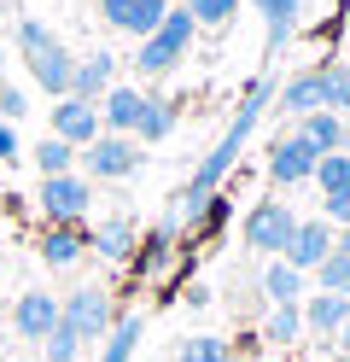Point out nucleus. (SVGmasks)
Returning a JSON list of instances; mask_svg holds the SVG:
<instances>
[{
    "label": "nucleus",
    "mask_w": 350,
    "mask_h": 362,
    "mask_svg": "<svg viewBox=\"0 0 350 362\" xmlns=\"http://www.w3.org/2000/svg\"><path fill=\"white\" fill-rule=\"evenodd\" d=\"M193 35H199L193 12H187V6H170V18H163V24H158V30L134 47V64H140L146 76H170L175 64L193 53Z\"/></svg>",
    "instance_id": "f257e3e1"
},
{
    "label": "nucleus",
    "mask_w": 350,
    "mask_h": 362,
    "mask_svg": "<svg viewBox=\"0 0 350 362\" xmlns=\"http://www.w3.org/2000/svg\"><path fill=\"white\" fill-rule=\"evenodd\" d=\"M41 216L53 222V228H82V216L93 211V181L88 175H41Z\"/></svg>",
    "instance_id": "f03ea898"
},
{
    "label": "nucleus",
    "mask_w": 350,
    "mask_h": 362,
    "mask_svg": "<svg viewBox=\"0 0 350 362\" xmlns=\"http://www.w3.org/2000/svg\"><path fill=\"white\" fill-rule=\"evenodd\" d=\"M59 322L82 339V345H93V339H105L117 327V310H111V292L105 286H76L70 298H59Z\"/></svg>",
    "instance_id": "7ed1b4c3"
},
{
    "label": "nucleus",
    "mask_w": 350,
    "mask_h": 362,
    "mask_svg": "<svg viewBox=\"0 0 350 362\" xmlns=\"http://www.w3.org/2000/svg\"><path fill=\"white\" fill-rule=\"evenodd\" d=\"M140 164H146V152H140L134 134H100L93 146H82V175L88 181H129Z\"/></svg>",
    "instance_id": "20e7f679"
},
{
    "label": "nucleus",
    "mask_w": 350,
    "mask_h": 362,
    "mask_svg": "<svg viewBox=\"0 0 350 362\" xmlns=\"http://www.w3.org/2000/svg\"><path fill=\"white\" fill-rule=\"evenodd\" d=\"M292 234H298V216H292L286 199H263V205H251V216H245V245H251V252L280 257L292 245Z\"/></svg>",
    "instance_id": "39448f33"
},
{
    "label": "nucleus",
    "mask_w": 350,
    "mask_h": 362,
    "mask_svg": "<svg viewBox=\"0 0 350 362\" xmlns=\"http://www.w3.org/2000/svg\"><path fill=\"white\" fill-rule=\"evenodd\" d=\"M333 245H339V228H333L327 216H310V222H298V234H292V245H286L280 257H286L298 275H315V269L333 257Z\"/></svg>",
    "instance_id": "423d86ee"
},
{
    "label": "nucleus",
    "mask_w": 350,
    "mask_h": 362,
    "mask_svg": "<svg viewBox=\"0 0 350 362\" xmlns=\"http://www.w3.org/2000/svg\"><path fill=\"white\" fill-rule=\"evenodd\" d=\"M315 158H321V152L303 141L298 129L280 134V141L269 146V181H274V187H303V181L315 175Z\"/></svg>",
    "instance_id": "0eeeda50"
},
{
    "label": "nucleus",
    "mask_w": 350,
    "mask_h": 362,
    "mask_svg": "<svg viewBox=\"0 0 350 362\" xmlns=\"http://www.w3.org/2000/svg\"><path fill=\"white\" fill-rule=\"evenodd\" d=\"M6 327H12L18 339H30V345H47V333L59 327V298H53V292H41V286H30V292L6 310Z\"/></svg>",
    "instance_id": "6e6552de"
},
{
    "label": "nucleus",
    "mask_w": 350,
    "mask_h": 362,
    "mask_svg": "<svg viewBox=\"0 0 350 362\" xmlns=\"http://www.w3.org/2000/svg\"><path fill=\"white\" fill-rule=\"evenodd\" d=\"M100 18H105V30L146 41L163 18H170V0H100Z\"/></svg>",
    "instance_id": "1a4fd4ad"
},
{
    "label": "nucleus",
    "mask_w": 350,
    "mask_h": 362,
    "mask_svg": "<svg viewBox=\"0 0 350 362\" xmlns=\"http://www.w3.org/2000/svg\"><path fill=\"white\" fill-rule=\"evenodd\" d=\"M53 134H59L64 146H76V152L93 146V141L105 134V129H100V105H88V100H70V94H64V100L53 105Z\"/></svg>",
    "instance_id": "9d476101"
},
{
    "label": "nucleus",
    "mask_w": 350,
    "mask_h": 362,
    "mask_svg": "<svg viewBox=\"0 0 350 362\" xmlns=\"http://www.w3.org/2000/svg\"><path fill=\"white\" fill-rule=\"evenodd\" d=\"M117 88V53L105 47H93L76 59V76H70V100H88V105H100L105 94Z\"/></svg>",
    "instance_id": "9b49d317"
},
{
    "label": "nucleus",
    "mask_w": 350,
    "mask_h": 362,
    "mask_svg": "<svg viewBox=\"0 0 350 362\" xmlns=\"http://www.w3.org/2000/svg\"><path fill=\"white\" fill-rule=\"evenodd\" d=\"M263 12V64L280 59V47L298 35V18H303V0H251Z\"/></svg>",
    "instance_id": "f8f14e48"
},
{
    "label": "nucleus",
    "mask_w": 350,
    "mask_h": 362,
    "mask_svg": "<svg viewBox=\"0 0 350 362\" xmlns=\"http://www.w3.org/2000/svg\"><path fill=\"white\" fill-rule=\"evenodd\" d=\"M23 64H30V82L41 88V94H53V100H64V94H70V76H76V53H70L64 41H53L47 53L23 59Z\"/></svg>",
    "instance_id": "ddd939ff"
},
{
    "label": "nucleus",
    "mask_w": 350,
    "mask_h": 362,
    "mask_svg": "<svg viewBox=\"0 0 350 362\" xmlns=\"http://www.w3.org/2000/svg\"><path fill=\"white\" fill-rule=\"evenodd\" d=\"M134 245H140V234L129 216H105L88 228V252H100L105 263H134Z\"/></svg>",
    "instance_id": "4468645a"
},
{
    "label": "nucleus",
    "mask_w": 350,
    "mask_h": 362,
    "mask_svg": "<svg viewBox=\"0 0 350 362\" xmlns=\"http://www.w3.org/2000/svg\"><path fill=\"white\" fill-rule=\"evenodd\" d=\"M274 111H286V117H298V123L310 117V111H321V71H315V64L274 88Z\"/></svg>",
    "instance_id": "2eb2a0df"
},
{
    "label": "nucleus",
    "mask_w": 350,
    "mask_h": 362,
    "mask_svg": "<svg viewBox=\"0 0 350 362\" xmlns=\"http://www.w3.org/2000/svg\"><path fill=\"white\" fill-rule=\"evenodd\" d=\"M35 252H41L47 269H76L82 252H88V228H53V222H47L41 240H35Z\"/></svg>",
    "instance_id": "dca6fc26"
},
{
    "label": "nucleus",
    "mask_w": 350,
    "mask_h": 362,
    "mask_svg": "<svg viewBox=\"0 0 350 362\" xmlns=\"http://www.w3.org/2000/svg\"><path fill=\"white\" fill-rule=\"evenodd\" d=\"M140 105H146V94H140V88H123V82H117L111 94L100 100V129H105V134H134Z\"/></svg>",
    "instance_id": "f3484780"
},
{
    "label": "nucleus",
    "mask_w": 350,
    "mask_h": 362,
    "mask_svg": "<svg viewBox=\"0 0 350 362\" xmlns=\"http://www.w3.org/2000/svg\"><path fill=\"white\" fill-rule=\"evenodd\" d=\"M303 310V327L321 333V339H339V327L350 322V298H333V292H315L310 304H298Z\"/></svg>",
    "instance_id": "a211bd4d"
},
{
    "label": "nucleus",
    "mask_w": 350,
    "mask_h": 362,
    "mask_svg": "<svg viewBox=\"0 0 350 362\" xmlns=\"http://www.w3.org/2000/svg\"><path fill=\"white\" fill-rule=\"evenodd\" d=\"M303 281H310V275H298L286 257H269V263H263V281H257V286H263V298H269V304H303Z\"/></svg>",
    "instance_id": "6ab92c4d"
},
{
    "label": "nucleus",
    "mask_w": 350,
    "mask_h": 362,
    "mask_svg": "<svg viewBox=\"0 0 350 362\" xmlns=\"http://www.w3.org/2000/svg\"><path fill=\"white\" fill-rule=\"evenodd\" d=\"M321 111H339L350 117V59H321Z\"/></svg>",
    "instance_id": "aec40b11"
},
{
    "label": "nucleus",
    "mask_w": 350,
    "mask_h": 362,
    "mask_svg": "<svg viewBox=\"0 0 350 362\" xmlns=\"http://www.w3.org/2000/svg\"><path fill=\"white\" fill-rule=\"evenodd\" d=\"M170 129H175V105L163 100V94H146L140 123H134V141H140V146H158V141H170Z\"/></svg>",
    "instance_id": "412c9836"
},
{
    "label": "nucleus",
    "mask_w": 350,
    "mask_h": 362,
    "mask_svg": "<svg viewBox=\"0 0 350 362\" xmlns=\"http://www.w3.org/2000/svg\"><path fill=\"white\" fill-rule=\"evenodd\" d=\"M175 257V228H170V222H163V228H152L146 240H140L134 245V269H140V275H163V263H170Z\"/></svg>",
    "instance_id": "4be33fe9"
},
{
    "label": "nucleus",
    "mask_w": 350,
    "mask_h": 362,
    "mask_svg": "<svg viewBox=\"0 0 350 362\" xmlns=\"http://www.w3.org/2000/svg\"><path fill=\"white\" fill-rule=\"evenodd\" d=\"M298 134H303L315 152H339V146H344V117H339V111H310V117L298 123Z\"/></svg>",
    "instance_id": "5701e85b"
},
{
    "label": "nucleus",
    "mask_w": 350,
    "mask_h": 362,
    "mask_svg": "<svg viewBox=\"0 0 350 362\" xmlns=\"http://www.w3.org/2000/svg\"><path fill=\"white\" fill-rule=\"evenodd\" d=\"M263 339H269V345H298V339H303V310L298 304H269Z\"/></svg>",
    "instance_id": "b1692460"
},
{
    "label": "nucleus",
    "mask_w": 350,
    "mask_h": 362,
    "mask_svg": "<svg viewBox=\"0 0 350 362\" xmlns=\"http://www.w3.org/2000/svg\"><path fill=\"white\" fill-rule=\"evenodd\" d=\"M30 158H35V170H41V175H70V170H76V146H64L59 134L35 141V146H30Z\"/></svg>",
    "instance_id": "393cba45"
},
{
    "label": "nucleus",
    "mask_w": 350,
    "mask_h": 362,
    "mask_svg": "<svg viewBox=\"0 0 350 362\" xmlns=\"http://www.w3.org/2000/svg\"><path fill=\"white\" fill-rule=\"evenodd\" d=\"M310 181L321 187V199H327V193H344V187H350V152H321Z\"/></svg>",
    "instance_id": "a878e982"
},
{
    "label": "nucleus",
    "mask_w": 350,
    "mask_h": 362,
    "mask_svg": "<svg viewBox=\"0 0 350 362\" xmlns=\"http://www.w3.org/2000/svg\"><path fill=\"white\" fill-rule=\"evenodd\" d=\"M187 12H193V24L199 30H228L233 24V12L245 6V0H181Z\"/></svg>",
    "instance_id": "bb28decb"
},
{
    "label": "nucleus",
    "mask_w": 350,
    "mask_h": 362,
    "mask_svg": "<svg viewBox=\"0 0 350 362\" xmlns=\"http://www.w3.org/2000/svg\"><path fill=\"white\" fill-rule=\"evenodd\" d=\"M140 333H146V322H140V315H123V327L105 333V356H100V362H129L134 345H140Z\"/></svg>",
    "instance_id": "cd10ccee"
},
{
    "label": "nucleus",
    "mask_w": 350,
    "mask_h": 362,
    "mask_svg": "<svg viewBox=\"0 0 350 362\" xmlns=\"http://www.w3.org/2000/svg\"><path fill=\"white\" fill-rule=\"evenodd\" d=\"M12 35H18V53H23V59H35V53H47V47H53V41H59L53 30L41 24V18H18V30H12Z\"/></svg>",
    "instance_id": "c85d7f7f"
},
{
    "label": "nucleus",
    "mask_w": 350,
    "mask_h": 362,
    "mask_svg": "<svg viewBox=\"0 0 350 362\" xmlns=\"http://www.w3.org/2000/svg\"><path fill=\"white\" fill-rule=\"evenodd\" d=\"M228 356H233V351L222 345L216 333H193V339L181 345V356H175V362H228Z\"/></svg>",
    "instance_id": "c756f323"
},
{
    "label": "nucleus",
    "mask_w": 350,
    "mask_h": 362,
    "mask_svg": "<svg viewBox=\"0 0 350 362\" xmlns=\"http://www.w3.org/2000/svg\"><path fill=\"white\" fill-rule=\"evenodd\" d=\"M315 281H321V292H333V298H350V257L333 252V257L315 269Z\"/></svg>",
    "instance_id": "7c9ffc66"
},
{
    "label": "nucleus",
    "mask_w": 350,
    "mask_h": 362,
    "mask_svg": "<svg viewBox=\"0 0 350 362\" xmlns=\"http://www.w3.org/2000/svg\"><path fill=\"white\" fill-rule=\"evenodd\" d=\"M41 356H47V362H76V356H82V339H76V333H70V327L59 322L53 333H47V345H41Z\"/></svg>",
    "instance_id": "2f4dec72"
},
{
    "label": "nucleus",
    "mask_w": 350,
    "mask_h": 362,
    "mask_svg": "<svg viewBox=\"0 0 350 362\" xmlns=\"http://www.w3.org/2000/svg\"><path fill=\"white\" fill-rule=\"evenodd\" d=\"M23 111H30V94L12 88V82H0V123H18Z\"/></svg>",
    "instance_id": "473e14b6"
},
{
    "label": "nucleus",
    "mask_w": 350,
    "mask_h": 362,
    "mask_svg": "<svg viewBox=\"0 0 350 362\" xmlns=\"http://www.w3.org/2000/svg\"><path fill=\"white\" fill-rule=\"evenodd\" d=\"M321 211H327V222H333V228H350V187H344V193H327Z\"/></svg>",
    "instance_id": "72a5a7b5"
},
{
    "label": "nucleus",
    "mask_w": 350,
    "mask_h": 362,
    "mask_svg": "<svg viewBox=\"0 0 350 362\" xmlns=\"http://www.w3.org/2000/svg\"><path fill=\"white\" fill-rule=\"evenodd\" d=\"M12 158H18V129L0 123V164H12Z\"/></svg>",
    "instance_id": "f704fd0d"
},
{
    "label": "nucleus",
    "mask_w": 350,
    "mask_h": 362,
    "mask_svg": "<svg viewBox=\"0 0 350 362\" xmlns=\"http://www.w3.org/2000/svg\"><path fill=\"white\" fill-rule=\"evenodd\" d=\"M333 252H344V257H350V228H339V245H333Z\"/></svg>",
    "instance_id": "c9c22d12"
},
{
    "label": "nucleus",
    "mask_w": 350,
    "mask_h": 362,
    "mask_svg": "<svg viewBox=\"0 0 350 362\" xmlns=\"http://www.w3.org/2000/svg\"><path fill=\"white\" fill-rule=\"evenodd\" d=\"M339 351H344V356H350V322H344V327H339Z\"/></svg>",
    "instance_id": "e433bc0d"
},
{
    "label": "nucleus",
    "mask_w": 350,
    "mask_h": 362,
    "mask_svg": "<svg viewBox=\"0 0 350 362\" xmlns=\"http://www.w3.org/2000/svg\"><path fill=\"white\" fill-rule=\"evenodd\" d=\"M339 152H350V117H344V146H339Z\"/></svg>",
    "instance_id": "4c0bfd02"
},
{
    "label": "nucleus",
    "mask_w": 350,
    "mask_h": 362,
    "mask_svg": "<svg viewBox=\"0 0 350 362\" xmlns=\"http://www.w3.org/2000/svg\"><path fill=\"white\" fill-rule=\"evenodd\" d=\"M0 82H6V47H0Z\"/></svg>",
    "instance_id": "58836bf2"
},
{
    "label": "nucleus",
    "mask_w": 350,
    "mask_h": 362,
    "mask_svg": "<svg viewBox=\"0 0 350 362\" xmlns=\"http://www.w3.org/2000/svg\"><path fill=\"white\" fill-rule=\"evenodd\" d=\"M0 327H6V298H0Z\"/></svg>",
    "instance_id": "ea45409f"
},
{
    "label": "nucleus",
    "mask_w": 350,
    "mask_h": 362,
    "mask_svg": "<svg viewBox=\"0 0 350 362\" xmlns=\"http://www.w3.org/2000/svg\"><path fill=\"white\" fill-rule=\"evenodd\" d=\"M0 362H30V356H0Z\"/></svg>",
    "instance_id": "a19ab883"
},
{
    "label": "nucleus",
    "mask_w": 350,
    "mask_h": 362,
    "mask_svg": "<svg viewBox=\"0 0 350 362\" xmlns=\"http://www.w3.org/2000/svg\"><path fill=\"white\" fill-rule=\"evenodd\" d=\"M170 6H181V0H170Z\"/></svg>",
    "instance_id": "79ce46f5"
}]
</instances>
